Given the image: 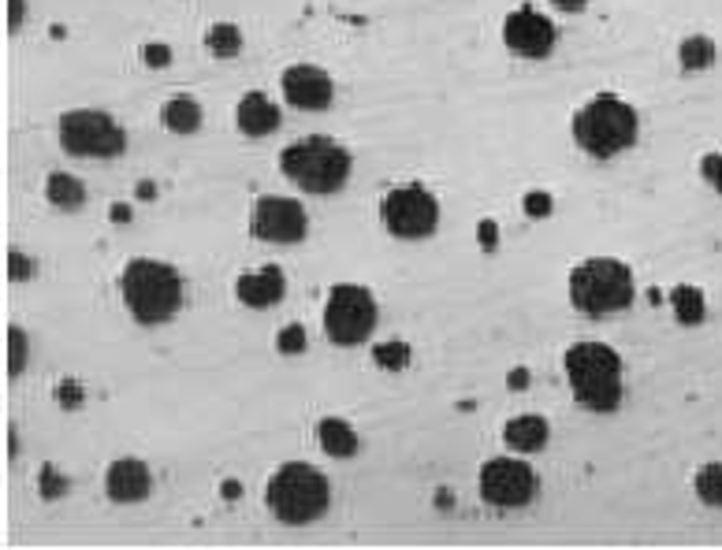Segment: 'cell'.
<instances>
[{"label":"cell","instance_id":"5bb4252c","mask_svg":"<svg viewBox=\"0 0 722 550\" xmlns=\"http://www.w3.org/2000/svg\"><path fill=\"white\" fill-rule=\"evenodd\" d=\"M105 491H109L112 503H142V498H150V491H153L150 465L139 458L112 461L109 473H105Z\"/></svg>","mask_w":722,"mask_h":550},{"label":"cell","instance_id":"d6986e66","mask_svg":"<svg viewBox=\"0 0 722 550\" xmlns=\"http://www.w3.org/2000/svg\"><path fill=\"white\" fill-rule=\"evenodd\" d=\"M161 120L172 134H194L201 127V105L194 101V97H172V101L164 105Z\"/></svg>","mask_w":722,"mask_h":550},{"label":"cell","instance_id":"ba28073f","mask_svg":"<svg viewBox=\"0 0 722 550\" xmlns=\"http://www.w3.org/2000/svg\"><path fill=\"white\" fill-rule=\"evenodd\" d=\"M376 328V298L365 287L343 283L328 294L325 306V331L336 346H361Z\"/></svg>","mask_w":722,"mask_h":550},{"label":"cell","instance_id":"30bf717a","mask_svg":"<svg viewBox=\"0 0 722 550\" xmlns=\"http://www.w3.org/2000/svg\"><path fill=\"white\" fill-rule=\"evenodd\" d=\"M481 498L500 509H522L536 498V473L518 458H492L481 469Z\"/></svg>","mask_w":722,"mask_h":550},{"label":"cell","instance_id":"9c48e42d","mask_svg":"<svg viewBox=\"0 0 722 550\" xmlns=\"http://www.w3.org/2000/svg\"><path fill=\"white\" fill-rule=\"evenodd\" d=\"M380 220L395 239H428L440 223V205L425 186H395L380 201Z\"/></svg>","mask_w":722,"mask_h":550},{"label":"cell","instance_id":"7c38bea8","mask_svg":"<svg viewBox=\"0 0 722 550\" xmlns=\"http://www.w3.org/2000/svg\"><path fill=\"white\" fill-rule=\"evenodd\" d=\"M555 23L548 15H540L536 8H518V12L506 15L503 23V42L511 53L518 56H529V61H540V56H548L555 48Z\"/></svg>","mask_w":722,"mask_h":550},{"label":"cell","instance_id":"277c9868","mask_svg":"<svg viewBox=\"0 0 722 550\" xmlns=\"http://www.w3.org/2000/svg\"><path fill=\"white\" fill-rule=\"evenodd\" d=\"M280 168L298 190L336 194V190H343L350 179V153L325 134H309L283 150Z\"/></svg>","mask_w":722,"mask_h":550},{"label":"cell","instance_id":"52a82bcc","mask_svg":"<svg viewBox=\"0 0 722 550\" xmlns=\"http://www.w3.org/2000/svg\"><path fill=\"white\" fill-rule=\"evenodd\" d=\"M61 145L86 161H112L127 150V131L97 108H72L61 116Z\"/></svg>","mask_w":722,"mask_h":550},{"label":"cell","instance_id":"d4e9b609","mask_svg":"<svg viewBox=\"0 0 722 550\" xmlns=\"http://www.w3.org/2000/svg\"><path fill=\"white\" fill-rule=\"evenodd\" d=\"M373 358H376L380 369L398 372V369L409 365V346H406V342H380V346L373 350Z\"/></svg>","mask_w":722,"mask_h":550},{"label":"cell","instance_id":"484cf974","mask_svg":"<svg viewBox=\"0 0 722 550\" xmlns=\"http://www.w3.org/2000/svg\"><path fill=\"white\" fill-rule=\"evenodd\" d=\"M26 369V331L23 328H8V372L12 376H23Z\"/></svg>","mask_w":722,"mask_h":550},{"label":"cell","instance_id":"8d00e7d4","mask_svg":"<svg viewBox=\"0 0 722 550\" xmlns=\"http://www.w3.org/2000/svg\"><path fill=\"white\" fill-rule=\"evenodd\" d=\"M127 220H131V205H123V201L112 205V223H127Z\"/></svg>","mask_w":722,"mask_h":550},{"label":"cell","instance_id":"8fae6325","mask_svg":"<svg viewBox=\"0 0 722 550\" xmlns=\"http://www.w3.org/2000/svg\"><path fill=\"white\" fill-rule=\"evenodd\" d=\"M306 209L295 198H276V194H265L253 209V234L261 242H280V245H295L306 239Z\"/></svg>","mask_w":722,"mask_h":550},{"label":"cell","instance_id":"2e32d148","mask_svg":"<svg viewBox=\"0 0 722 550\" xmlns=\"http://www.w3.org/2000/svg\"><path fill=\"white\" fill-rule=\"evenodd\" d=\"M548 436H551L548 420L536 417V413H522V417L506 420V428H503V443L511 450H518V454H536V450H544L548 447Z\"/></svg>","mask_w":722,"mask_h":550},{"label":"cell","instance_id":"f1b7e54d","mask_svg":"<svg viewBox=\"0 0 722 550\" xmlns=\"http://www.w3.org/2000/svg\"><path fill=\"white\" fill-rule=\"evenodd\" d=\"M525 216H533V220H544V216H551V198L544 190H529L522 201Z\"/></svg>","mask_w":722,"mask_h":550},{"label":"cell","instance_id":"7a4b0ae2","mask_svg":"<svg viewBox=\"0 0 722 550\" xmlns=\"http://www.w3.org/2000/svg\"><path fill=\"white\" fill-rule=\"evenodd\" d=\"M566 380L584 409L614 413L622 406V361L603 342H578L566 350Z\"/></svg>","mask_w":722,"mask_h":550},{"label":"cell","instance_id":"cb8c5ba5","mask_svg":"<svg viewBox=\"0 0 722 550\" xmlns=\"http://www.w3.org/2000/svg\"><path fill=\"white\" fill-rule=\"evenodd\" d=\"M697 495L708 506H722V465H704L697 473Z\"/></svg>","mask_w":722,"mask_h":550},{"label":"cell","instance_id":"f546056e","mask_svg":"<svg viewBox=\"0 0 722 550\" xmlns=\"http://www.w3.org/2000/svg\"><path fill=\"white\" fill-rule=\"evenodd\" d=\"M8 275H12V279H31V275H34V261L26 257V253L12 250V253H8Z\"/></svg>","mask_w":722,"mask_h":550},{"label":"cell","instance_id":"ab89813d","mask_svg":"<svg viewBox=\"0 0 722 550\" xmlns=\"http://www.w3.org/2000/svg\"><path fill=\"white\" fill-rule=\"evenodd\" d=\"M153 194H157V190H153V183H142L139 186V198H153Z\"/></svg>","mask_w":722,"mask_h":550},{"label":"cell","instance_id":"7402d4cb","mask_svg":"<svg viewBox=\"0 0 722 550\" xmlns=\"http://www.w3.org/2000/svg\"><path fill=\"white\" fill-rule=\"evenodd\" d=\"M205 48H209L212 56H220V61L239 56L242 53V31L236 23H217L209 34H205Z\"/></svg>","mask_w":722,"mask_h":550},{"label":"cell","instance_id":"e0dca14e","mask_svg":"<svg viewBox=\"0 0 722 550\" xmlns=\"http://www.w3.org/2000/svg\"><path fill=\"white\" fill-rule=\"evenodd\" d=\"M236 120H239V131H242V134L265 138V134H272V131L280 127V108L272 105L265 94H247V97L239 101Z\"/></svg>","mask_w":722,"mask_h":550},{"label":"cell","instance_id":"6da1fadb","mask_svg":"<svg viewBox=\"0 0 722 550\" xmlns=\"http://www.w3.org/2000/svg\"><path fill=\"white\" fill-rule=\"evenodd\" d=\"M123 306L131 309V317L145 323V328H157L168 323L175 312L183 309V279L172 264L153 261V257H134L127 261L120 275Z\"/></svg>","mask_w":722,"mask_h":550},{"label":"cell","instance_id":"4fadbf2b","mask_svg":"<svg viewBox=\"0 0 722 550\" xmlns=\"http://www.w3.org/2000/svg\"><path fill=\"white\" fill-rule=\"evenodd\" d=\"M283 97L298 112H325L331 97H336V86H331V78L320 67L298 64L283 72Z\"/></svg>","mask_w":722,"mask_h":550},{"label":"cell","instance_id":"ac0fdd59","mask_svg":"<svg viewBox=\"0 0 722 550\" xmlns=\"http://www.w3.org/2000/svg\"><path fill=\"white\" fill-rule=\"evenodd\" d=\"M317 439H320V447H325V454L328 458H354L358 454V431L347 425V420H339V417H325L317 425Z\"/></svg>","mask_w":722,"mask_h":550},{"label":"cell","instance_id":"ffe728a7","mask_svg":"<svg viewBox=\"0 0 722 550\" xmlns=\"http://www.w3.org/2000/svg\"><path fill=\"white\" fill-rule=\"evenodd\" d=\"M45 198L53 205H61V209H83L86 201V186L75 179V175L67 172H53L45 183Z\"/></svg>","mask_w":722,"mask_h":550},{"label":"cell","instance_id":"3957f363","mask_svg":"<svg viewBox=\"0 0 722 550\" xmlns=\"http://www.w3.org/2000/svg\"><path fill=\"white\" fill-rule=\"evenodd\" d=\"M265 503L272 509V517L283 520V525H314L317 517H325V509L331 506V487L325 473H317L306 461H287L272 473L269 487H265Z\"/></svg>","mask_w":722,"mask_h":550},{"label":"cell","instance_id":"d6a6232c","mask_svg":"<svg viewBox=\"0 0 722 550\" xmlns=\"http://www.w3.org/2000/svg\"><path fill=\"white\" fill-rule=\"evenodd\" d=\"M142 61L150 67H168L172 64V48L168 45H145L142 48Z\"/></svg>","mask_w":722,"mask_h":550},{"label":"cell","instance_id":"74e56055","mask_svg":"<svg viewBox=\"0 0 722 550\" xmlns=\"http://www.w3.org/2000/svg\"><path fill=\"white\" fill-rule=\"evenodd\" d=\"M555 8H562V12H581L584 0H555Z\"/></svg>","mask_w":722,"mask_h":550},{"label":"cell","instance_id":"4316f807","mask_svg":"<svg viewBox=\"0 0 722 550\" xmlns=\"http://www.w3.org/2000/svg\"><path fill=\"white\" fill-rule=\"evenodd\" d=\"M276 346H280V353H287V358H295V353H302V350L309 346L306 328H302V323H287V328L280 331Z\"/></svg>","mask_w":722,"mask_h":550},{"label":"cell","instance_id":"1f68e13d","mask_svg":"<svg viewBox=\"0 0 722 550\" xmlns=\"http://www.w3.org/2000/svg\"><path fill=\"white\" fill-rule=\"evenodd\" d=\"M56 398H61L64 409H75V406H83V387L79 383H72V380H64L61 391H56Z\"/></svg>","mask_w":722,"mask_h":550},{"label":"cell","instance_id":"e575fe53","mask_svg":"<svg viewBox=\"0 0 722 550\" xmlns=\"http://www.w3.org/2000/svg\"><path fill=\"white\" fill-rule=\"evenodd\" d=\"M23 12H26L23 0H8V26H12V34L23 26Z\"/></svg>","mask_w":722,"mask_h":550},{"label":"cell","instance_id":"83f0119b","mask_svg":"<svg viewBox=\"0 0 722 550\" xmlns=\"http://www.w3.org/2000/svg\"><path fill=\"white\" fill-rule=\"evenodd\" d=\"M67 487H72V480L56 473L53 465H48L45 473H42V498H48V503H53V498H61Z\"/></svg>","mask_w":722,"mask_h":550},{"label":"cell","instance_id":"f35d334b","mask_svg":"<svg viewBox=\"0 0 722 550\" xmlns=\"http://www.w3.org/2000/svg\"><path fill=\"white\" fill-rule=\"evenodd\" d=\"M223 495H228V498H239V484H236V480H231V484H223Z\"/></svg>","mask_w":722,"mask_h":550},{"label":"cell","instance_id":"44dd1931","mask_svg":"<svg viewBox=\"0 0 722 550\" xmlns=\"http://www.w3.org/2000/svg\"><path fill=\"white\" fill-rule=\"evenodd\" d=\"M670 306H675V317L681 323H689V328H697L700 320H704V294L697 287H675L670 290Z\"/></svg>","mask_w":722,"mask_h":550},{"label":"cell","instance_id":"8992f818","mask_svg":"<svg viewBox=\"0 0 722 550\" xmlns=\"http://www.w3.org/2000/svg\"><path fill=\"white\" fill-rule=\"evenodd\" d=\"M570 301L584 317H611L630 309L633 272L614 257H589L570 272Z\"/></svg>","mask_w":722,"mask_h":550},{"label":"cell","instance_id":"5b68a950","mask_svg":"<svg viewBox=\"0 0 722 550\" xmlns=\"http://www.w3.org/2000/svg\"><path fill=\"white\" fill-rule=\"evenodd\" d=\"M573 138H578L581 150L589 156H597V161L619 156L622 150H630V145L637 142V108L614 94L592 97V101L573 116Z\"/></svg>","mask_w":722,"mask_h":550},{"label":"cell","instance_id":"836d02e7","mask_svg":"<svg viewBox=\"0 0 722 550\" xmlns=\"http://www.w3.org/2000/svg\"><path fill=\"white\" fill-rule=\"evenodd\" d=\"M477 239H481V250H495V245H500V223H495V220H481V228H477Z\"/></svg>","mask_w":722,"mask_h":550},{"label":"cell","instance_id":"4dcf8cb0","mask_svg":"<svg viewBox=\"0 0 722 550\" xmlns=\"http://www.w3.org/2000/svg\"><path fill=\"white\" fill-rule=\"evenodd\" d=\"M700 175L722 194V153H708L704 161H700Z\"/></svg>","mask_w":722,"mask_h":550},{"label":"cell","instance_id":"603a6c76","mask_svg":"<svg viewBox=\"0 0 722 550\" xmlns=\"http://www.w3.org/2000/svg\"><path fill=\"white\" fill-rule=\"evenodd\" d=\"M678 56H681V67H686V72H704V67H711V61H715V42L704 34L686 37Z\"/></svg>","mask_w":722,"mask_h":550},{"label":"cell","instance_id":"9a60e30c","mask_svg":"<svg viewBox=\"0 0 722 550\" xmlns=\"http://www.w3.org/2000/svg\"><path fill=\"white\" fill-rule=\"evenodd\" d=\"M236 294H239L242 306H250V309H269V306H276L283 294H287V279H283V268H280V264H265V268L253 272V275H239Z\"/></svg>","mask_w":722,"mask_h":550},{"label":"cell","instance_id":"d590c367","mask_svg":"<svg viewBox=\"0 0 722 550\" xmlns=\"http://www.w3.org/2000/svg\"><path fill=\"white\" fill-rule=\"evenodd\" d=\"M506 383H511V391H525L529 387V369H514L511 376H506Z\"/></svg>","mask_w":722,"mask_h":550}]
</instances>
